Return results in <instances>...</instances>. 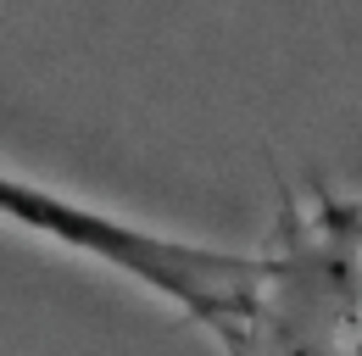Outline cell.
<instances>
[{"instance_id": "2", "label": "cell", "mask_w": 362, "mask_h": 356, "mask_svg": "<svg viewBox=\"0 0 362 356\" xmlns=\"http://www.w3.org/2000/svg\"><path fill=\"white\" fill-rule=\"evenodd\" d=\"M0 228L62 262H84L117 278L151 307H162L173 295L184 262H189V239H195L179 228L145 222L134 212H117L106 201H90L78 189L45 184L40 173H23L6 156H0Z\"/></svg>"}, {"instance_id": "1", "label": "cell", "mask_w": 362, "mask_h": 356, "mask_svg": "<svg viewBox=\"0 0 362 356\" xmlns=\"http://www.w3.org/2000/svg\"><path fill=\"white\" fill-rule=\"evenodd\" d=\"M179 323L212 356H362V184L284 189L251 239H212Z\"/></svg>"}]
</instances>
